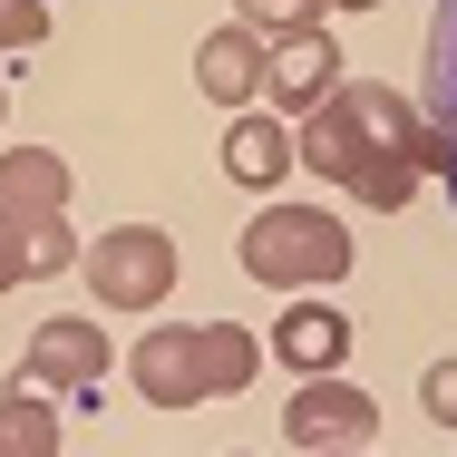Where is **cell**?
I'll list each match as a JSON object with an SVG mask.
<instances>
[{
	"label": "cell",
	"instance_id": "3",
	"mask_svg": "<svg viewBox=\"0 0 457 457\" xmlns=\"http://www.w3.org/2000/svg\"><path fill=\"white\" fill-rule=\"evenodd\" d=\"M234 263H244V282H263V292L341 282V273H351V224H341V214H321V204H263V214L244 224Z\"/></svg>",
	"mask_w": 457,
	"mask_h": 457
},
{
	"label": "cell",
	"instance_id": "5",
	"mask_svg": "<svg viewBox=\"0 0 457 457\" xmlns=\"http://www.w3.org/2000/svg\"><path fill=\"white\" fill-rule=\"evenodd\" d=\"M282 438H292L302 457H370V438H379V399L351 389L341 370H331V379H302V389L282 399Z\"/></svg>",
	"mask_w": 457,
	"mask_h": 457
},
{
	"label": "cell",
	"instance_id": "20",
	"mask_svg": "<svg viewBox=\"0 0 457 457\" xmlns=\"http://www.w3.org/2000/svg\"><path fill=\"white\" fill-rule=\"evenodd\" d=\"M224 457H244V448H224Z\"/></svg>",
	"mask_w": 457,
	"mask_h": 457
},
{
	"label": "cell",
	"instance_id": "4",
	"mask_svg": "<svg viewBox=\"0 0 457 457\" xmlns=\"http://www.w3.org/2000/svg\"><path fill=\"white\" fill-rule=\"evenodd\" d=\"M79 273H88L97 312H156L176 292V234L166 224H107V234H88Z\"/></svg>",
	"mask_w": 457,
	"mask_h": 457
},
{
	"label": "cell",
	"instance_id": "15",
	"mask_svg": "<svg viewBox=\"0 0 457 457\" xmlns=\"http://www.w3.org/2000/svg\"><path fill=\"white\" fill-rule=\"evenodd\" d=\"M234 20L263 39H292V29H321V0H234Z\"/></svg>",
	"mask_w": 457,
	"mask_h": 457
},
{
	"label": "cell",
	"instance_id": "14",
	"mask_svg": "<svg viewBox=\"0 0 457 457\" xmlns=\"http://www.w3.org/2000/svg\"><path fill=\"white\" fill-rule=\"evenodd\" d=\"M0 457H59V409L39 389H10L0 399Z\"/></svg>",
	"mask_w": 457,
	"mask_h": 457
},
{
	"label": "cell",
	"instance_id": "18",
	"mask_svg": "<svg viewBox=\"0 0 457 457\" xmlns=\"http://www.w3.org/2000/svg\"><path fill=\"white\" fill-rule=\"evenodd\" d=\"M438 176H448V204H457V137H448V166H438Z\"/></svg>",
	"mask_w": 457,
	"mask_h": 457
},
{
	"label": "cell",
	"instance_id": "16",
	"mask_svg": "<svg viewBox=\"0 0 457 457\" xmlns=\"http://www.w3.org/2000/svg\"><path fill=\"white\" fill-rule=\"evenodd\" d=\"M39 39H49V0H0V49L29 59Z\"/></svg>",
	"mask_w": 457,
	"mask_h": 457
},
{
	"label": "cell",
	"instance_id": "19",
	"mask_svg": "<svg viewBox=\"0 0 457 457\" xmlns=\"http://www.w3.org/2000/svg\"><path fill=\"white\" fill-rule=\"evenodd\" d=\"M321 10H379V0H321Z\"/></svg>",
	"mask_w": 457,
	"mask_h": 457
},
{
	"label": "cell",
	"instance_id": "13",
	"mask_svg": "<svg viewBox=\"0 0 457 457\" xmlns=\"http://www.w3.org/2000/svg\"><path fill=\"white\" fill-rule=\"evenodd\" d=\"M419 117L457 137V0H438V20H428V69H419Z\"/></svg>",
	"mask_w": 457,
	"mask_h": 457
},
{
	"label": "cell",
	"instance_id": "2",
	"mask_svg": "<svg viewBox=\"0 0 457 457\" xmlns=\"http://www.w3.org/2000/svg\"><path fill=\"white\" fill-rule=\"evenodd\" d=\"M137 399L146 409H204V399H244L253 370H263V341L244 321H156L137 351Z\"/></svg>",
	"mask_w": 457,
	"mask_h": 457
},
{
	"label": "cell",
	"instance_id": "10",
	"mask_svg": "<svg viewBox=\"0 0 457 457\" xmlns=\"http://www.w3.org/2000/svg\"><path fill=\"white\" fill-rule=\"evenodd\" d=\"M69 156L59 146H0V214H29V224H49V214H69Z\"/></svg>",
	"mask_w": 457,
	"mask_h": 457
},
{
	"label": "cell",
	"instance_id": "6",
	"mask_svg": "<svg viewBox=\"0 0 457 457\" xmlns=\"http://www.w3.org/2000/svg\"><path fill=\"white\" fill-rule=\"evenodd\" d=\"M117 370V341L97 331V321H79V312H59V321H39L29 331V351H20V389H39V399H88L97 379Z\"/></svg>",
	"mask_w": 457,
	"mask_h": 457
},
{
	"label": "cell",
	"instance_id": "7",
	"mask_svg": "<svg viewBox=\"0 0 457 457\" xmlns=\"http://www.w3.org/2000/svg\"><path fill=\"white\" fill-rule=\"evenodd\" d=\"M341 88V49H331V29H292L273 39V69H263V107H273L282 127H302L321 97Z\"/></svg>",
	"mask_w": 457,
	"mask_h": 457
},
{
	"label": "cell",
	"instance_id": "12",
	"mask_svg": "<svg viewBox=\"0 0 457 457\" xmlns=\"http://www.w3.org/2000/svg\"><path fill=\"white\" fill-rule=\"evenodd\" d=\"M79 263V234H69V214H49V224H29V214H0V292L10 282H49Z\"/></svg>",
	"mask_w": 457,
	"mask_h": 457
},
{
	"label": "cell",
	"instance_id": "8",
	"mask_svg": "<svg viewBox=\"0 0 457 457\" xmlns=\"http://www.w3.org/2000/svg\"><path fill=\"white\" fill-rule=\"evenodd\" d=\"M263 69H273V39H263V29H244V20H224V29H204V49H195V88L214 97L224 117L263 97Z\"/></svg>",
	"mask_w": 457,
	"mask_h": 457
},
{
	"label": "cell",
	"instance_id": "11",
	"mask_svg": "<svg viewBox=\"0 0 457 457\" xmlns=\"http://www.w3.org/2000/svg\"><path fill=\"white\" fill-rule=\"evenodd\" d=\"M302 156H292V127H282L273 107H234V127H224V176L253 185V195H273Z\"/></svg>",
	"mask_w": 457,
	"mask_h": 457
},
{
	"label": "cell",
	"instance_id": "17",
	"mask_svg": "<svg viewBox=\"0 0 457 457\" xmlns=\"http://www.w3.org/2000/svg\"><path fill=\"white\" fill-rule=\"evenodd\" d=\"M419 409H428L438 428H457V361H428V379H419Z\"/></svg>",
	"mask_w": 457,
	"mask_h": 457
},
{
	"label": "cell",
	"instance_id": "9",
	"mask_svg": "<svg viewBox=\"0 0 457 457\" xmlns=\"http://www.w3.org/2000/svg\"><path fill=\"white\" fill-rule=\"evenodd\" d=\"M273 361L292 370V379H331V370L351 361V312H341V302H282Z\"/></svg>",
	"mask_w": 457,
	"mask_h": 457
},
{
	"label": "cell",
	"instance_id": "1",
	"mask_svg": "<svg viewBox=\"0 0 457 457\" xmlns=\"http://www.w3.org/2000/svg\"><path fill=\"white\" fill-rule=\"evenodd\" d=\"M292 156H302L312 176L351 185L361 204H389V214H399L428 166H448V137L419 117V97H399L389 79H341V88L292 127Z\"/></svg>",
	"mask_w": 457,
	"mask_h": 457
}]
</instances>
